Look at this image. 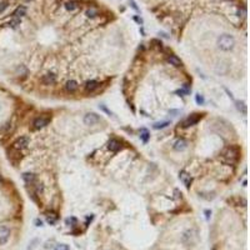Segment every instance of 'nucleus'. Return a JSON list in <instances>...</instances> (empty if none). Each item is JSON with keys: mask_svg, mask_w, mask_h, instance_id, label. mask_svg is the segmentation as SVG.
Instances as JSON below:
<instances>
[{"mask_svg": "<svg viewBox=\"0 0 250 250\" xmlns=\"http://www.w3.org/2000/svg\"><path fill=\"white\" fill-rule=\"evenodd\" d=\"M6 8H8V3H5V1H4V3H0V12H3L4 10L6 9Z\"/></svg>", "mask_w": 250, "mask_h": 250, "instance_id": "obj_28", "label": "nucleus"}, {"mask_svg": "<svg viewBox=\"0 0 250 250\" xmlns=\"http://www.w3.org/2000/svg\"><path fill=\"white\" fill-rule=\"evenodd\" d=\"M47 219H48V223H49V224H54V223L56 222L58 216H56L55 214H53V212H51V214L49 212V214L47 215Z\"/></svg>", "mask_w": 250, "mask_h": 250, "instance_id": "obj_21", "label": "nucleus"}, {"mask_svg": "<svg viewBox=\"0 0 250 250\" xmlns=\"http://www.w3.org/2000/svg\"><path fill=\"white\" fill-rule=\"evenodd\" d=\"M49 123H50V118H49V116H39V118H36L34 120L33 125H34V129H41V128L47 126Z\"/></svg>", "mask_w": 250, "mask_h": 250, "instance_id": "obj_4", "label": "nucleus"}, {"mask_svg": "<svg viewBox=\"0 0 250 250\" xmlns=\"http://www.w3.org/2000/svg\"><path fill=\"white\" fill-rule=\"evenodd\" d=\"M100 122V118L98 114H95V112H89V114H86L84 116V123L86 125H95Z\"/></svg>", "mask_w": 250, "mask_h": 250, "instance_id": "obj_5", "label": "nucleus"}, {"mask_svg": "<svg viewBox=\"0 0 250 250\" xmlns=\"http://www.w3.org/2000/svg\"><path fill=\"white\" fill-rule=\"evenodd\" d=\"M186 239H189V241H188L186 244H194L195 241H197V239H198V235H197V231L195 230H188L185 234H184V236H183V241H185Z\"/></svg>", "mask_w": 250, "mask_h": 250, "instance_id": "obj_8", "label": "nucleus"}, {"mask_svg": "<svg viewBox=\"0 0 250 250\" xmlns=\"http://www.w3.org/2000/svg\"><path fill=\"white\" fill-rule=\"evenodd\" d=\"M239 154H240V151L236 147H229L223 151L222 156H223V160L225 162L233 165L238 161V159H239Z\"/></svg>", "mask_w": 250, "mask_h": 250, "instance_id": "obj_1", "label": "nucleus"}, {"mask_svg": "<svg viewBox=\"0 0 250 250\" xmlns=\"http://www.w3.org/2000/svg\"><path fill=\"white\" fill-rule=\"evenodd\" d=\"M180 180L184 183V185L186 188H189L190 186V183H191V176L186 172H181L180 173Z\"/></svg>", "mask_w": 250, "mask_h": 250, "instance_id": "obj_15", "label": "nucleus"}, {"mask_svg": "<svg viewBox=\"0 0 250 250\" xmlns=\"http://www.w3.org/2000/svg\"><path fill=\"white\" fill-rule=\"evenodd\" d=\"M168 63H169L170 65L176 66V68H179V66H183V61L179 59L176 55H170V56H168Z\"/></svg>", "mask_w": 250, "mask_h": 250, "instance_id": "obj_12", "label": "nucleus"}, {"mask_svg": "<svg viewBox=\"0 0 250 250\" xmlns=\"http://www.w3.org/2000/svg\"><path fill=\"white\" fill-rule=\"evenodd\" d=\"M65 8H66V10H70V11H72V10H75V9H76V8H78V4L75 3V1H68V3L65 4Z\"/></svg>", "mask_w": 250, "mask_h": 250, "instance_id": "obj_20", "label": "nucleus"}, {"mask_svg": "<svg viewBox=\"0 0 250 250\" xmlns=\"http://www.w3.org/2000/svg\"><path fill=\"white\" fill-rule=\"evenodd\" d=\"M130 4H131V6H133V8H134V9H135V10L138 11V6L135 5V3H134V1H133V0H131V1H130Z\"/></svg>", "mask_w": 250, "mask_h": 250, "instance_id": "obj_30", "label": "nucleus"}, {"mask_svg": "<svg viewBox=\"0 0 250 250\" xmlns=\"http://www.w3.org/2000/svg\"><path fill=\"white\" fill-rule=\"evenodd\" d=\"M55 250H70V249H69L68 245H65V244H60V245H58V247L55 248Z\"/></svg>", "mask_w": 250, "mask_h": 250, "instance_id": "obj_26", "label": "nucleus"}, {"mask_svg": "<svg viewBox=\"0 0 250 250\" xmlns=\"http://www.w3.org/2000/svg\"><path fill=\"white\" fill-rule=\"evenodd\" d=\"M149 138H150L149 131L147 130V129H141V130H140V139L143 140L144 143H147V141L149 140Z\"/></svg>", "mask_w": 250, "mask_h": 250, "instance_id": "obj_17", "label": "nucleus"}, {"mask_svg": "<svg viewBox=\"0 0 250 250\" xmlns=\"http://www.w3.org/2000/svg\"><path fill=\"white\" fill-rule=\"evenodd\" d=\"M99 83L97 80H89L85 83V90L88 91V93H93L94 90H97L99 88Z\"/></svg>", "mask_w": 250, "mask_h": 250, "instance_id": "obj_11", "label": "nucleus"}, {"mask_svg": "<svg viewBox=\"0 0 250 250\" xmlns=\"http://www.w3.org/2000/svg\"><path fill=\"white\" fill-rule=\"evenodd\" d=\"M218 45H219V48L222 49V50L228 51V50H231L233 48H234L235 40H234V38H233L231 35L224 34V35H222L218 39Z\"/></svg>", "mask_w": 250, "mask_h": 250, "instance_id": "obj_2", "label": "nucleus"}, {"mask_svg": "<svg viewBox=\"0 0 250 250\" xmlns=\"http://www.w3.org/2000/svg\"><path fill=\"white\" fill-rule=\"evenodd\" d=\"M23 178H24V180L26 181V184H29V185H33L36 181V175L33 174V173H25L23 175Z\"/></svg>", "mask_w": 250, "mask_h": 250, "instance_id": "obj_14", "label": "nucleus"}, {"mask_svg": "<svg viewBox=\"0 0 250 250\" xmlns=\"http://www.w3.org/2000/svg\"><path fill=\"white\" fill-rule=\"evenodd\" d=\"M170 123L169 122H162V123H156V124H154V129H164V128H166L169 125Z\"/></svg>", "mask_w": 250, "mask_h": 250, "instance_id": "obj_22", "label": "nucleus"}, {"mask_svg": "<svg viewBox=\"0 0 250 250\" xmlns=\"http://www.w3.org/2000/svg\"><path fill=\"white\" fill-rule=\"evenodd\" d=\"M205 214H206V219H209V214H210V211H209V210H206V211H205Z\"/></svg>", "mask_w": 250, "mask_h": 250, "instance_id": "obj_31", "label": "nucleus"}, {"mask_svg": "<svg viewBox=\"0 0 250 250\" xmlns=\"http://www.w3.org/2000/svg\"><path fill=\"white\" fill-rule=\"evenodd\" d=\"M195 100H197V103H198V104H204V98H203L200 94H198V95H197V98H195Z\"/></svg>", "mask_w": 250, "mask_h": 250, "instance_id": "obj_27", "label": "nucleus"}, {"mask_svg": "<svg viewBox=\"0 0 250 250\" xmlns=\"http://www.w3.org/2000/svg\"><path fill=\"white\" fill-rule=\"evenodd\" d=\"M176 94H180V95H189L190 94V89L188 86H185L184 89H180L176 91Z\"/></svg>", "mask_w": 250, "mask_h": 250, "instance_id": "obj_23", "label": "nucleus"}, {"mask_svg": "<svg viewBox=\"0 0 250 250\" xmlns=\"http://www.w3.org/2000/svg\"><path fill=\"white\" fill-rule=\"evenodd\" d=\"M200 118H201V114H191L190 116H188L186 119L183 120L181 123V126L183 128H189V126H193V125L197 124Z\"/></svg>", "mask_w": 250, "mask_h": 250, "instance_id": "obj_3", "label": "nucleus"}, {"mask_svg": "<svg viewBox=\"0 0 250 250\" xmlns=\"http://www.w3.org/2000/svg\"><path fill=\"white\" fill-rule=\"evenodd\" d=\"M35 224H36V226H41V225H43V223H41V220H35Z\"/></svg>", "mask_w": 250, "mask_h": 250, "instance_id": "obj_29", "label": "nucleus"}, {"mask_svg": "<svg viewBox=\"0 0 250 250\" xmlns=\"http://www.w3.org/2000/svg\"><path fill=\"white\" fill-rule=\"evenodd\" d=\"M86 15L89 16V18H94V16L98 15V12H97V10H94V9H89L86 11Z\"/></svg>", "mask_w": 250, "mask_h": 250, "instance_id": "obj_24", "label": "nucleus"}, {"mask_svg": "<svg viewBox=\"0 0 250 250\" xmlns=\"http://www.w3.org/2000/svg\"><path fill=\"white\" fill-rule=\"evenodd\" d=\"M120 148H122V143L116 139H111L109 143H108V149H109L110 151L115 153V151H118V150H120Z\"/></svg>", "mask_w": 250, "mask_h": 250, "instance_id": "obj_9", "label": "nucleus"}, {"mask_svg": "<svg viewBox=\"0 0 250 250\" xmlns=\"http://www.w3.org/2000/svg\"><path fill=\"white\" fill-rule=\"evenodd\" d=\"M41 81H43L45 85H53V84H55V81H56V76L54 74L49 73L47 75H44L43 79H41Z\"/></svg>", "mask_w": 250, "mask_h": 250, "instance_id": "obj_10", "label": "nucleus"}, {"mask_svg": "<svg viewBox=\"0 0 250 250\" xmlns=\"http://www.w3.org/2000/svg\"><path fill=\"white\" fill-rule=\"evenodd\" d=\"M29 145V138L26 136H22L19 138V139H16V141L14 143V149L16 150H22V149H25Z\"/></svg>", "mask_w": 250, "mask_h": 250, "instance_id": "obj_6", "label": "nucleus"}, {"mask_svg": "<svg viewBox=\"0 0 250 250\" xmlns=\"http://www.w3.org/2000/svg\"><path fill=\"white\" fill-rule=\"evenodd\" d=\"M0 183H1V179H0Z\"/></svg>", "mask_w": 250, "mask_h": 250, "instance_id": "obj_32", "label": "nucleus"}, {"mask_svg": "<svg viewBox=\"0 0 250 250\" xmlns=\"http://www.w3.org/2000/svg\"><path fill=\"white\" fill-rule=\"evenodd\" d=\"M186 147H188V143H186V141H185L184 139H179V140L175 141V144H174V149H175V150H178V151L185 150V149H186Z\"/></svg>", "mask_w": 250, "mask_h": 250, "instance_id": "obj_13", "label": "nucleus"}, {"mask_svg": "<svg viewBox=\"0 0 250 250\" xmlns=\"http://www.w3.org/2000/svg\"><path fill=\"white\" fill-rule=\"evenodd\" d=\"M10 238V230L6 226H0V245H4Z\"/></svg>", "mask_w": 250, "mask_h": 250, "instance_id": "obj_7", "label": "nucleus"}, {"mask_svg": "<svg viewBox=\"0 0 250 250\" xmlns=\"http://www.w3.org/2000/svg\"><path fill=\"white\" fill-rule=\"evenodd\" d=\"M19 24H20V20L19 19H14V20H11V22L9 23V25H10L11 28H16Z\"/></svg>", "mask_w": 250, "mask_h": 250, "instance_id": "obj_25", "label": "nucleus"}, {"mask_svg": "<svg viewBox=\"0 0 250 250\" xmlns=\"http://www.w3.org/2000/svg\"><path fill=\"white\" fill-rule=\"evenodd\" d=\"M78 83L75 81V80H70V81H68L66 83V85H65V89H66V91H69V93H74L75 90L78 89Z\"/></svg>", "mask_w": 250, "mask_h": 250, "instance_id": "obj_16", "label": "nucleus"}, {"mask_svg": "<svg viewBox=\"0 0 250 250\" xmlns=\"http://www.w3.org/2000/svg\"><path fill=\"white\" fill-rule=\"evenodd\" d=\"M25 11H26V10H25L24 6H19L18 9L14 11V16H15V18H22V16L25 15Z\"/></svg>", "mask_w": 250, "mask_h": 250, "instance_id": "obj_18", "label": "nucleus"}, {"mask_svg": "<svg viewBox=\"0 0 250 250\" xmlns=\"http://www.w3.org/2000/svg\"><path fill=\"white\" fill-rule=\"evenodd\" d=\"M235 104H236L238 110H240L243 114H247V105L243 101H235Z\"/></svg>", "mask_w": 250, "mask_h": 250, "instance_id": "obj_19", "label": "nucleus"}]
</instances>
